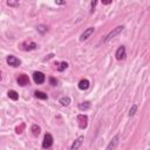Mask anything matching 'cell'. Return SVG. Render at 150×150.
<instances>
[{"mask_svg":"<svg viewBox=\"0 0 150 150\" xmlns=\"http://www.w3.org/2000/svg\"><path fill=\"white\" fill-rule=\"evenodd\" d=\"M123 29H124V26H117V27H115L112 30H110V32H109V34L105 36L104 41H109V40H111V39H112V38H115L116 35H118Z\"/></svg>","mask_w":150,"mask_h":150,"instance_id":"obj_1","label":"cell"},{"mask_svg":"<svg viewBox=\"0 0 150 150\" xmlns=\"http://www.w3.org/2000/svg\"><path fill=\"white\" fill-rule=\"evenodd\" d=\"M36 47H38V45L35 42H33V41H25V42H22L20 45V48L22 50H26V52L34 50V49H36Z\"/></svg>","mask_w":150,"mask_h":150,"instance_id":"obj_2","label":"cell"},{"mask_svg":"<svg viewBox=\"0 0 150 150\" xmlns=\"http://www.w3.org/2000/svg\"><path fill=\"white\" fill-rule=\"evenodd\" d=\"M76 120L79 122V127L81 129H86L87 125H88V116L84 115V114H80L76 116Z\"/></svg>","mask_w":150,"mask_h":150,"instance_id":"obj_3","label":"cell"},{"mask_svg":"<svg viewBox=\"0 0 150 150\" xmlns=\"http://www.w3.org/2000/svg\"><path fill=\"white\" fill-rule=\"evenodd\" d=\"M53 136L50 134H46L43 136V141H42V148L43 149H49L53 145Z\"/></svg>","mask_w":150,"mask_h":150,"instance_id":"obj_4","label":"cell"},{"mask_svg":"<svg viewBox=\"0 0 150 150\" xmlns=\"http://www.w3.org/2000/svg\"><path fill=\"white\" fill-rule=\"evenodd\" d=\"M125 56H127L125 47H124V46H120V47L117 48L116 53H115V57H116V60H118V61L124 60V59H125Z\"/></svg>","mask_w":150,"mask_h":150,"instance_id":"obj_5","label":"cell"},{"mask_svg":"<svg viewBox=\"0 0 150 150\" xmlns=\"http://www.w3.org/2000/svg\"><path fill=\"white\" fill-rule=\"evenodd\" d=\"M33 80H34V82L36 84H42L45 82V80H46V76L41 71H34L33 73Z\"/></svg>","mask_w":150,"mask_h":150,"instance_id":"obj_6","label":"cell"},{"mask_svg":"<svg viewBox=\"0 0 150 150\" xmlns=\"http://www.w3.org/2000/svg\"><path fill=\"white\" fill-rule=\"evenodd\" d=\"M6 61H7V63H8L9 66H12V67H19V66L21 64V61H20L16 56H14V55H8L7 59H6Z\"/></svg>","mask_w":150,"mask_h":150,"instance_id":"obj_7","label":"cell"},{"mask_svg":"<svg viewBox=\"0 0 150 150\" xmlns=\"http://www.w3.org/2000/svg\"><path fill=\"white\" fill-rule=\"evenodd\" d=\"M16 82L20 87H25V86H28L29 84V79L26 74H20L16 79Z\"/></svg>","mask_w":150,"mask_h":150,"instance_id":"obj_8","label":"cell"},{"mask_svg":"<svg viewBox=\"0 0 150 150\" xmlns=\"http://www.w3.org/2000/svg\"><path fill=\"white\" fill-rule=\"evenodd\" d=\"M95 32V28L94 27H88L82 34H81V36H80V41H86V40H88L90 36H91V34Z\"/></svg>","mask_w":150,"mask_h":150,"instance_id":"obj_9","label":"cell"},{"mask_svg":"<svg viewBox=\"0 0 150 150\" xmlns=\"http://www.w3.org/2000/svg\"><path fill=\"white\" fill-rule=\"evenodd\" d=\"M118 141H120V135H115V136L111 138V141L108 143L105 150H114V149L116 148V145L118 144Z\"/></svg>","mask_w":150,"mask_h":150,"instance_id":"obj_10","label":"cell"},{"mask_svg":"<svg viewBox=\"0 0 150 150\" xmlns=\"http://www.w3.org/2000/svg\"><path fill=\"white\" fill-rule=\"evenodd\" d=\"M83 136H80V137H77L74 142H73V144L70 145V150H79V148L82 145V143H83Z\"/></svg>","mask_w":150,"mask_h":150,"instance_id":"obj_11","label":"cell"},{"mask_svg":"<svg viewBox=\"0 0 150 150\" xmlns=\"http://www.w3.org/2000/svg\"><path fill=\"white\" fill-rule=\"evenodd\" d=\"M89 86H90V82H89V80H87V79H82V80L77 83V87H79L80 90H87V89L89 88Z\"/></svg>","mask_w":150,"mask_h":150,"instance_id":"obj_12","label":"cell"},{"mask_svg":"<svg viewBox=\"0 0 150 150\" xmlns=\"http://www.w3.org/2000/svg\"><path fill=\"white\" fill-rule=\"evenodd\" d=\"M59 103L61 105H63V107H67V105L70 104V97L69 96H62V97H60Z\"/></svg>","mask_w":150,"mask_h":150,"instance_id":"obj_13","label":"cell"},{"mask_svg":"<svg viewBox=\"0 0 150 150\" xmlns=\"http://www.w3.org/2000/svg\"><path fill=\"white\" fill-rule=\"evenodd\" d=\"M36 30H38L41 35H43V34H46V33L48 32V27H47L46 25H43V23H40V25L36 26Z\"/></svg>","mask_w":150,"mask_h":150,"instance_id":"obj_14","label":"cell"},{"mask_svg":"<svg viewBox=\"0 0 150 150\" xmlns=\"http://www.w3.org/2000/svg\"><path fill=\"white\" fill-rule=\"evenodd\" d=\"M79 109L80 110H82V111H86V110H88L89 108H90V102H88V101H86V102H82V103H79Z\"/></svg>","mask_w":150,"mask_h":150,"instance_id":"obj_15","label":"cell"},{"mask_svg":"<svg viewBox=\"0 0 150 150\" xmlns=\"http://www.w3.org/2000/svg\"><path fill=\"white\" fill-rule=\"evenodd\" d=\"M56 68H57L59 71H63V70H66L68 68V63L66 61H62L60 63H56Z\"/></svg>","mask_w":150,"mask_h":150,"instance_id":"obj_16","label":"cell"},{"mask_svg":"<svg viewBox=\"0 0 150 150\" xmlns=\"http://www.w3.org/2000/svg\"><path fill=\"white\" fill-rule=\"evenodd\" d=\"M34 96L36 97V98H39V100H47V94H45L43 91H40V90H36L35 93H34Z\"/></svg>","mask_w":150,"mask_h":150,"instance_id":"obj_17","label":"cell"},{"mask_svg":"<svg viewBox=\"0 0 150 150\" xmlns=\"http://www.w3.org/2000/svg\"><path fill=\"white\" fill-rule=\"evenodd\" d=\"M30 131H32V134H33L34 136H39L40 132H41V128H40L39 125H36V124H33L32 128H30Z\"/></svg>","mask_w":150,"mask_h":150,"instance_id":"obj_18","label":"cell"},{"mask_svg":"<svg viewBox=\"0 0 150 150\" xmlns=\"http://www.w3.org/2000/svg\"><path fill=\"white\" fill-rule=\"evenodd\" d=\"M7 94H8V97H9L11 100H13V101H16V100L19 98V94H18L15 90H13V89H11Z\"/></svg>","mask_w":150,"mask_h":150,"instance_id":"obj_19","label":"cell"},{"mask_svg":"<svg viewBox=\"0 0 150 150\" xmlns=\"http://www.w3.org/2000/svg\"><path fill=\"white\" fill-rule=\"evenodd\" d=\"M136 110H137V104H132L131 108L129 109V116H134L135 112H136Z\"/></svg>","mask_w":150,"mask_h":150,"instance_id":"obj_20","label":"cell"},{"mask_svg":"<svg viewBox=\"0 0 150 150\" xmlns=\"http://www.w3.org/2000/svg\"><path fill=\"white\" fill-rule=\"evenodd\" d=\"M6 4H7L8 6H11V7H19V5H20L18 1H11V0H8Z\"/></svg>","mask_w":150,"mask_h":150,"instance_id":"obj_21","label":"cell"},{"mask_svg":"<svg viewBox=\"0 0 150 150\" xmlns=\"http://www.w3.org/2000/svg\"><path fill=\"white\" fill-rule=\"evenodd\" d=\"M96 5H97V1H96V0H94V1H91V2H90V13H93V12L95 11Z\"/></svg>","mask_w":150,"mask_h":150,"instance_id":"obj_22","label":"cell"},{"mask_svg":"<svg viewBox=\"0 0 150 150\" xmlns=\"http://www.w3.org/2000/svg\"><path fill=\"white\" fill-rule=\"evenodd\" d=\"M49 83H50L52 86H56V84H57V80H56L55 77H49Z\"/></svg>","mask_w":150,"mask_h":150,"instance_id":"obj_23","label":"cell"},{"mask_svg":"<svg viewBox=\"0 0 150 150\" xmlns=\"http://www.w3.org/2000/svg\"><path fill=\"white\" fill-rule=\"evenodd\" d=\"M55 4H56V5H64L66 1H55Z\"/></svg>","mask_w":150,"mask_h":150,"instance_id":"obj_24","label":"cell"},{"mask_svg":"<svg viewBox=\"0 0 150 150\" xmlns=\"http://www.w3.org/2000/svg\"><path fill=\"white\" fill-rule=\"evenodd\" d=\"M102 4H103V5H109V4H111V0H108V1H102Z\"/></svg>","mask_w":150,"mask_h":150,"instance_id":"obj_25","label":"cell"},{"mask_svg":"<svg viewBox=\"0 0 150 150\" xmlns=\"http://www.w3.org/2000/svg\"><path fill=\"white\" fill-rule=\"evenodd\" d=\"M53 56H54V55H53V54H49V55H48V56H47V57H46V60H49V59H52V57H53Z\"/></svg>","mask_w":150,"mask_h":150,"instance_id":"obj_26","label":"cell"}]
</instances>
